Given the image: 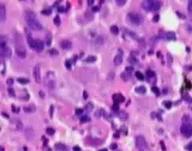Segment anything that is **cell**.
Instances as JSON below:
<instances>
[{
    "label": "cell",
    "mask_w": 192,
    "mask_h": 151,
    "mask_svg": "<svg viewBox=\"0 0 192 151\" xmlns=\"http://www.w3.org/2000/svg\"><path fill=\"white\" fill-rule=\"evenodd\" d=\"M142 7L147 11H153V12H156L161 9V1H157V0H145V1L142 3Z\"/></svg>",
    "instance_id": "1"
},
{
    "label": "cell",
    "mask_w": 192,
    "mask_h": 151,
    "mask_svg": "<svg viewBox=\"0 0 192 151\" xmlns=\"http://www.w3.org/2000/svg\"><path fill=\"white\" fill-rule=\"evenodd\" d=\"M0 55H1L3 59H10L11 55H12L11 48L6 46V41L4 40V37L1 38V42H0Z\"/></svg>",
    "instance_id": "2"
},
{
    "label": "cell",
    "mask_w": 192,
    "mask_h": 151,
    "mask_svg": "<svg viewBox=\"0 0 192 151\" xmlns=\"http://www.w3.org/2000/svg\"><path fill=\"white\" fill-rule=\"evenodd\" d=\"M28 41H29V46L36 52H42L43 47H45V43L41 41V40H35L31 38L30 36H28Z\"/></svg>",
    "instance_id": "3"
},
{
    "label": "cell",
    "mask_w": 192,
    "mask_h": 151,
    "mask_svg": "<svg viewBox=\"0 0 192 151\" xmlns=\"http://www.w3.org/2000/svg\"><path fill=\"white\" fill-rule=\"evenodd\" d=\"M127 19H129V22L131 23V24H133V25H141L142 16L136 13V12H130L129 15H127Z\"/></svg>",
    "instance_id": "4"
},
{
    "label": "cell",
    "mask_w": 192,
    "mask_h": 151,
    "mask_svg": "<svg viewBox=\"0 0 192 151\" xmlns=\"http://www.w3.org/2000/svg\"><path fill=\"white\" fill-rule=\"evenodd\" d=\"M136 145H137L139 151H144V150L148 149V143H147V140H145V138L143 136H138L136 138Z\"/></svg>",
    "instance_id": "5"
},
{
    "label": "cell",
    "mask_w": 192,
    "mask_h": 151,
    "mask_svg": "<svg viewBox=\"0 0 192 151\" xmlns=\"http://www.w3.org/2000/svg\"><path fill=\"white\" fill-rule=\"evenodd\" d=\"M180 132L184 137H191L192 136V125L191 124H183L180 127Z\"/></svg>",
    "instance_id": "6"
},
{
    "label": "cell",
    "mask_w": 192,
    "mask_h": 151,
    "mask_svg": "<svg viewBox=\"0 0 192 151\" xmlns=\"http://www.w3.org/2000/svg\"><path fill=\"white\" fill-rule=\"evenodd\" d=\"M27 23H28V26L30 28V29H33V30H35V31L42 30V24H41V23H40L37 19L29 21V22H27Z\"/></svg>",
    "instance_id": "7"
},
{
    "label": "cell",
    "mask_w": 192,
    "mask_h": 151,
    "mask_svg": "<svg viewBox=\"0 0 192 151\" xmlns=\"http://www.w3.org/2000/svg\"><path fill=\"white\" fill-rule=\"evenodd\" d=\"M16 54L18 58H21V59H23V58L27 56V49L23 47L22 44H17L16 46Z\"/></svg>",
    "instance_id": "8"
},
{
    "label": "cell",
    "mask_w": 192,
    "mask_h": 151,
    "mask_svg": "<svg viewBox=\"0 0 192 151\" xmlns=\"http://www.w3.org/2000/svg\"><path fill=\"white\" fill-rule=\"evenodd\" d=\"M113 62H114L115 66H119L120 64L123 62V52H121V50H119V53L114 56V61Z\"/></svg>",
    "instance_id": "9"
},
{
    "label": "cell",
    "mask_w": 192,
    "mask_h": 151,
    "mask_svg": "<svg viewBox=\"0 0 192 151\" xmlns=\"http://www.w3.org/2000/svg\"><path fill=\"white\" fill-rule=\"evenodd\" d=\"M6 19V9L5 5H0V23H4Z\"/></svg>",
    "instance_id": "10"
},
{
    "label": "cell",
    "mask_w": 192,
    "mask_h": 151,
    "mask_svg": "<svg viewBox=\"0 0 192 151\" xmlns=\"http://www.w3.org/2000/svg\"><path fill=\"white\" fill-rule=\"evenodd\" d=\"M113 100H114L115 104H119L121 102H125V97L121 94H115V95H113Z\"/></svg>",
    "instance_id": "11"
},
{
    "label": "cell",
    "mask_w": 192,
    "mask_h": 151,
    "mask_svg": "<svg viewBox=\"0 0 192 151\" xmlns=\"http://www.w3.org/2000/svg\"><path fill=\"white\" fill-rule=\"evenodd\" d=\"M34 77H35V80H36L37 83L41 82V76H40V66H35V68H34Z\"/></svg>",
    "instance_id": "12"
},
{
    "label": "cell",
    "mask_w": 192,
    "mask_h": 151,
    "mask_svg": "<svg viewBox=\"0 0 192 151\" xmlns=\"http://www.w3.org/2000/svg\"><path fill=\"white\" fill-rule=\"evenodd\" d=\"M36 19V15H35L33 11H27L25 12V21L29 22V21H34Z\"/></svg>",
    "instance_id": "13"
},
{
    "label": "cell",
    "mask_w": 192,
    "mask_h": 151,
    "mask_svg": "<svg viewBox=\"0 0 192 151\" xmlns=\"http://www.w3.org/2000/svg\"><path fill=\"white\" fill-rule=\"evenodd\" d=\"M60 47L62 49H70L71 48V42L67 41V40H64V41L60 42Z\"/></svg>",
    "instance_id": "14"
},
{
    "label": "cell",
    "mask_w": 192,
    "mask_h": 151,
    "mask_svg": "<svg viewBox=\"0 0 192 151\" xmlns=\"http://www.w3.org/2000/svg\"><path fill=\"white\" fill-rule=\"evenodd\" d=\"M163 37L166 40H169V41H174V40L177 38V36H175V34H174V32H166L163 35Z\"/></svg>",
    "instance_id": "15"
},
{
    "label": "cell",
    "mask_w": 192,
    "mask_h": 151,
    "mask_svg": "<svg viewBox=\"0 0 192 151\" xmlns=\"http://www.w3.org/2000/svg\"><path fill=\"white\" fill-rule=\"evenodd\" d=\"M55 149H56L58 151H67L66 145H64V144H61V143H58V144L55 145Z\"/></svg>",
    "instance_id": "16"
},
{
    "label": "cell",
    "mask_w": 192,
    "mask_h": 151,
    "mask_svg": "<svg viewBox=\"0 0 192 151\" xmlns=\"http://www.w3.org/2000/svg\"><path fill=\"white\" fill-rule=\"evenodd\" d=\"M145 76H147V77H148V79H154L155 78V72L154 71H151V70H148V71L147 72H145Z\"/></svg>",
    "instance_id": "17"
},
{
    "label": "cell",
    "mask_w": 192,
    "mask_h": 151,
    "mask_svg": "<svg viewBox=\"0 0 192 151\" xmlns=\"http://www.w3.org/2000/svg\"><path fill=\"white\" fill-rule=\"evenodd\" d=\"M110 32L114 34V35H118L119 34V28L117 25H112L110 26Z\"/></svg>",
    "instance_id": "18"
},
{
    "label": "cell",
    "mask_w": 192,
    "mask_h": 151,
    "mask_svg": "<svg viewBox=\"0 0 192 151\" xmlns=\"http://www.w3.org/2000/svg\"><path fill=\"white\" fill-rule=\"evenodd\" d=\"M95 61H96V56H94V55L86 56V59H85V62H89V64H91V62H95Z\"/></svg>",
    "instance_id": "19"
},
{
    "label": "cell",
    "mask_w": 192,
    "mask_h": 151,
    "mask_svg": "<svg viewBox=\"0 0 192 151\" xmlns=\"http://www.w3.org/2000/svg\"><path fill=\"white\" fill-rule=\"evenodd\" d=\"M145 91H147L145 86H138V88H136V92H138V94H145Z\"/></svg>",
    "instance_id": "20"
},
{
    "label": "cell",
    "mask_w": 192,
    "mask_h": 151,
    "mask_svg": "<svg viewBox=\"0 0 192 151\" xmlns=\"http://www.w3.org/2000/svg\"><path fill=\"white\" fill-rule=\"evenodd\" d=\"M24 112H25V113H33V112H35V106L24 107Z\"/></svg>",
    "instance_id": "21"
},
{
    "label": "cell",
    "mask_w": 192,
    "mask_h": 151,
    "mask_svg": "<svg viewBox=\"0 0 192 151\" xmlns=\"http://www.w3.org/2000/svg\"><path fill=\"white\" fill-rule=\"evenodd\" d=\"M186 29H187L189 32H192V21L187 22V24H186Z\"/></svg>",
    "instance_id": "22"
},
{
    "label": "cell",
    "mask_w": 192,
    "mask_h": 151,
    "mask_svg": "<svg viewBox=\"0 0 192 151\" xmlns=\"http://www.w3.org/2000/svg\"><path fill=\"white\" fill-rule=\"evenodd\" d=\"M135 76H136V77H137L139 80H144V74H142L141 72H138V71H137V72L135 73Z\"/></svg>",
    "instance_id": "23"
},
{
    "label": "cell",
    "mask_w": 192,
    "mask_h": 151,
    "mask_svg": "<svg viewBox=\"0 0 192 151\" xmlns=\"http://www.w3.org/2000/svg\"><path fill=\"white\" fill-rule=\"evenodd\" d=\"M46 132H47V134H48V136H53L55 131H54V128H52V127H48V128L46 130Z\"/></svg>",
    "instance_id": "24"
},
{
    "label": "cell",
    "mask_w": 192,
    "mask_h": 151,
    "mask_svg": "<svg viewBox=\"0 0 192 151\" xmlns=\"http://www.w3.org/2000/svg\"><path fill=\"white\" fill-rule=\"evenodd\" d=\"M183 121H184V124H190L191 119H190V117H189V115H184V118H183Z\"/></svg>",
    "instance_id": "25"
},
{
    "label": "cell",
    "mask_w": 192,
    "mask_h": 151,
    "mask_svg": "<svg viewBox=\"0 0 192 151\" xmlns=\"http://www.w3.org/2000/svg\"><path fill=\"white\" fill-rule=\"evenodd\" d=\"M18 82L21 84H28L29 83V79H27V78H18Z\"/></svg>",
    "instance_id": "26"
},
{
    "label": "cell",
    "mask_w": 192,
    "mask_h": 151,
    "mask_svg": "<svg viewBox=\"0 0 192 151\" xmlns=\"http://www.w3.org/2000/svg\"><path fill=\"white\" fill-rule=\"evenodd\" d=\"M89 121H90L89 117H82V118H80V123H82V124H84V123H89Z\"/></svg>",
    "instance_id": "27"
},
{
    "label": "cell",
    "mask_w": 192,
    "mask_h": 151,
    "mask_svg": "<svg viewBox=\"0 0 192 151\" xmlns=\"http://www.w3.org/2000/svg\"><path fill=\"white\" fill-rule=\"evenodd\" d=\"M119 117L121 118V120H126L127 114H126V113H124V112H120V113H119Z\"/></svg>",
    "instance_id": "28"
},
{
    "label": "cell",
    "mask_w": 192,
    "mask_h": 151,
    "mask_svg": "<svg viewBox=\"0 0 192 151\" xmlns=\"http://www.w3.org/2000/svg\"><path fill=\"white\" fill-rule=\"evenodd\" d=\"M52 13V10L50 9H48V10H43L42 11V15H45V16H49Z\"/></svg>",
    "instance_id": "29"
},
{
    "label": "cell",
    "mask_w": 192,
    "mask_h": 151,
    "mask_svg": "<svg viewBox=\"0 0 192 151\" xmlns=\"http://www.w3.org/2000/svg\"><path fill=\"white\" fill-rule=\"evenodd\" d=\"M50 41H52V36H50V34H48V35H47V41H46V44L49 46V44L52 43Z\"/></svg>",
    "instance_id": "30"
},
{
    "label": "cell",
    "mask_w": 192,
    "mask_h": 151,
    "mask_svg": "<svg viewBox=\"0 0 192 151\" xmlns=\"http://www.w3.org/2000/svg\"><path fill=\"white\" fill-rule=\"evenodd\" d=\"M54 24L55 25H59L60 24V17L59 16H56L55 18H54Z\"/></svg>",
    "instance_id": "31"
},
{
    "label": "cell",
    "mask_w": 192,
    "mask_h": 151,
    "mask_svg": "<svg viewBox=\"0 0 192 151\" xmlns=\"http://www.w3.org/2000/svg\"><path fill=\"white\" fill-rule=\"evenodd\" d=\"M115 3L118 4V6H123L124 4H126V1H125V0H117V1H115Z\"/></svg>",
    "instance_id": "32"
},
{
    "label": "cell",
    "mask_w": 192,
    "mask_h": 151,
    "mask_svg": "<svg viewBox=\"0 0 192 151\" xmlns=\"http://www.w3.org/2000/svg\"><path fill=\"white\" fill-rule=\"evenodd\" d=\"M163 104H165V107H166L167 109H169V108L172 107V102H169V101H166Z\"/></svg>",
    "instance_id": "33"
},
{
    "label": "cell",
    "mask_w": 192,
    "mask_h": 151,
    "mask_svg": "<svg viewBox=\"0 0 192 151\" xmlns=\"http://www.w3.org/2000/svg\"><path fill=\"white\" fill-rule=\"evenodd\" d=\"M129 60H130L131 64H137V59H136V58H133V56H130Z\"/></svg>",
    "instance_id": "34"
},
{
    "label": "cell",
    "mask_w": 192,
    "mask_h": 151,
    "mask_svg": "<svg viewBox=\"0 0 192 151\" xmlns=\"http://www.w3.org/2000/svg\"><path fill=\"white\" fill-rule=\"evenodd\" d=\"M129 77H130V76H129V73H127V72H126V74H125V73H123V74H121V78H123V79H125V80H127V79H129Z\"/></svg>",
    "instance_id": "35"
},
{
    "label": "cell",
    "mask_w": 192,
    "mask_h": 151,
    "mask_svg": "<svg viewBox=\"0 0 192 151\" xmlns=\"http://www.w3.org/2000/svg\"><path fill=\"white\" fill-rule=\"evenodd\" d=\"M187 10H189V12H190V13H192V1H189Z\"/></svg>",
    "instance_id": "36"
},
{
    "label": "cell",
    "mask_w": 192,
    "mask_h": 151,
    "mask_svg": "<svg viewBox=\"0 0 192 151\" xmlns=\"http://www.w3.org/2000/svg\"><path fill=\"white\" fill-rule=\"evenodd\" d=\"M151 90H153V92H155L156 95H160V91H159V89L156 88V86H153V89H151Z\"/></svg>",
    "instance_id": "37"
},
{
    "label": "cell",
    "mask_w": 192,
    "mask_h": 151,
    "mask_svg": "<svg viewBox=\"0 0 192 151\" xmlns=\"http://www.w3.org/2000/svg\"><path fill=\"white\" fill-rule=\"evenodd\" d=\"M9 95H10V96H12V97H15V91H13L12 88H10V89H9Z\"/></svg>",
    "instance_id": "38"
},
{
    "label": "cell",
    "mask_w": 192,
    "mask_h": 151,
    "mask_svg": "<svg viewBox=\"0 0 192 151\" xmlns=\"http://www.w3.org/2000/svg\"><path fill=\"white\" fill-rule=\"evenodd\" d=\"M113 110H114V112H119V104H115V103H114Z\"/></svg>",
    "instance_id": "39"
},
{
    "label": "cell",
    "mask_w": 192,
    "mask_h": 151,
    "mask_svg": "<svg viewBox=\"0 0 192 151\" xmlns=\"http://www.w3.org/2000/svg\"><path fill=\"white\" fill-rule=\"evenodd\" d=\"M65 66H66L67 68H71V62H70V60H66V62H65Z\"/></svg>",
    "instance_id": "40"
},
{
    "label": "cell",
    "mask_w": 192,
    "mask_h": 151,
    "mask_svg": "<svg viewBox=\"0 0 192 151\" xmlns=\"http://www.w3.org/2000/svg\"><path fill=\"white\" fill-rule=\"evenodd\" d=\"M132 71H133L132 67H126V72H127V73H131Z\"/></svg>",
    "instance_id": "41"
},
{
    "label": "cell",
    "mask_w": 192,
    "mask_h": 151,
    "mask_svg": "<svg viewBox=\"0 0 192 151\" xmlns=\"http://www.w3.org/2000/svg\"><path fill=\"white\" fill-rule=\"evenodd\" d=\"M186 149H187L189 151H191V150H192V143H190V144H187V146H186Z\"/></svg>",
    "instance_id": "42"
},
{
    "label": "cell",
    "mask_w": 192,
    "mask_h": 151,
    "mask_svg": "<svg viewBox=\"0 0 192 151\" xmlns=\"http://www.w3.org/2000/svg\"><path fill=\"white\" fill-rule=\"evenodd\" d=\"M82 112H83V109H80V108H78L77 110H76V114H82Z\"/></svg>",
    "instance_id": "43"
},
{
    "label": "cell",
    "mask_w": 192,
    "mask_h": 151,
    "mask_svg": "<svg viewBox=\"0 0 192 151\" xmlns=\"http://www.w3.org/2000/svg\"><path fill=\"white\" fill-rule=\"evenodd\" d=\"M117 148H118V146H117V144H112V145H110V149H112V150H115Z\"/></svg>",
    "instance_id": "44"
},
{
    "label": "cell",
    "mask_w": 192,
    "mask_h": 151,
    "mask_svg": "<svg viewBox=\"0 0 192 151\" xmlns=\"http://www.w3.org/2000/svg\"><path fill=\"white\" fill-rule=\"evenodd\" d=\"M7 84H9V85H12V84H13V79H11V78H10V79L7 80Z\"/></svg>",
    "instance_id": "45"
},
{
    "label": "cell",
    "mask_w": 192,
    "mask_h": 151,
    "mask_svg": "<svg viewBox=\"0 0 192 151\" xmlns=\"http://www.w3.org/2000/svg\"><path fill=\"white\" fill-rule=\"evenodd\" d=\"M50 54H53V55H55V54H58V52H56L55 49H52V50H50Z\"/></svg>",
    "instance_id": "46"
},
{
    "label": "cell",
    "mask_w": 192,
    "mask_h": 151,
    "mask_svg": "<svg viewBox=\"0 0 192 151\" xmlns=\"http://www.w3.org/2000/svg\"><path fill=\"white\" fill-rule=\"evenodd\" d=\"M73 151H80V148H79V146H74V148H73Z\"/></svg>",
    "instance_id": "47"
},
{
    "label": "cell",
    "mask_w": 192,
    "mask_h": 151,
    "mask_svg": "<svg viewBox=\"0 0 192 151\" xmlns=\"http://www.w3.org/2000/svg\"><path fill=\"white\" fill-rule=\"evenodd\" d=\"M12 108H13V112H15V113H18V109H17L15 106H12Z\"/></svg>",
    "instance_id": "48"
},
{
    "label": "cell",
    "mask_w": 192,
    "mask_h": 151,
    "mask_svg": "<svg viewBox=\"0 0 192 151\" xmlns=\"http://www.w3.org/2000/svg\"><path fill=\"white\" fill-rule=\"evenodd\" d=\"M159 21V16H155L154 17V22H157Z\"/></svg>",
    "instance_id": "49"
},
{
    "label": "cell",
    "mask_w": 192,
    "mask_h": 151,
    "mask_svg": "<svg viewBox=\"0 0 192 151\" xmlns=\"http://www.w3.org/2000/svg\"><path fill=\"white\" fill-rule=\"evenodd\" d=\"M92 4H94V1H92V0H89V1H88V5H90V6H91Z\"/></svg>",
    "instance_id": "50"
},
{
    "label": "cell",
    "mask_w": 192,
    "mask_h": 151,
    "mask_svg": "<svg viewBox=\"0 0 192 151\" xmlns=\"http://www.w3.org/2000/svg\"><path fill=\"white\" fill-rule=\"evenodd\" d=\"M161 146H162V150H163V151L166 150V148H165V144H163V143H161Z\"/></svg>",
    "instance_id": "51"
},
{
    "label": "cell",
    "mask_w": 192,
    "mask_h": 151,
    "mask_svg": "<svg viewBox=\"0 0 192 151\" xmlns=\"http://www.w3.org/2000/svg\"><path fill=\"white\" fill-rule=\"evenodd\" d=\"M83 97L86 98V97H88V94H86V92H84V94H83Z\"/></svg>",
    "instance_id": "52"
},
{
    "label": "cell",
    "mask_w": 192,
    "mask_h": 151,
    "mask_svg": "<svg viewBox=\"0 0 192 151\" xmlns=\"http://www.w3.org/2000/svg\"><path fill=\"white\" fill-rule=\"evenodd\" d=\"M98 151H107L106 149H101V150H98Z\"/></svg>",
    "instance_id": "53"
}]
</instances>
